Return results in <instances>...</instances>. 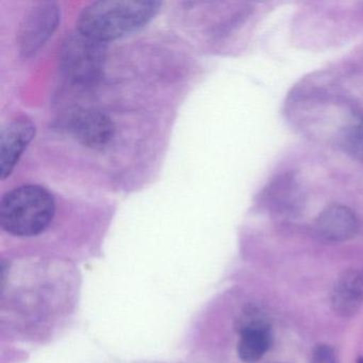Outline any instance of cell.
Segmentation results:
<instances>
[{
    "label": "cell",
    "mask_w": 363,
    "mask_h": 363,
    "mask_svg": "<svg viewBox=\"0 0 363 363\" xmlns=\"http://www.w3.org/2000/svg\"><path fill=\"white\" fill-rule=\"evenodd\" d=\"M67 129L74 139L92 150L107 147L116 133L111 118L104 112L93 109L74 111L67 121Z\"/></svg>",
    "instance_id": "5b68a950"
},
{
    "label": "cell",
    "mask_w": 363,
    "mask_h": 363,
    "mask_svg": "<svg viewBox=\"0 0 363 363\" xmlns=\"http://www.w3.org/2000/svg\"><path fill=\"white\" fill-rule=\"evenodd\" d=\"M160 1L101 0L86 6L78 18V31L106 43L130 35L158 13Z\"/></svg>",
    "instance_id": "6da1fadb"
},
{
    "label": "cell",
    "mask_w": 363,
    "mask_h": 363,
    "mask_svg": "<svg viewBox=\"0 0 363 363\" xmlns=\"http://www.w3.org/2000/svg\"><path fill=\"white\" fill-rule=\"evenodd\" d=\"M273 343L271 325L262 318H252L240 330L238 354L246 363H254L265 356Z\"/></svg>",
    "instance_id": "9c48e42d"
},
{
    "label": "cell",
    "mask_w": 363,
    "mask_h": 363,
    "mask_svg": "<svg viewBox=\"0 0 363 363\" xmlns=\"http://www.w3.org/2000/svg\"><path fill=\"white\" fill-rule=\"evenodd\" d=\"M35 135V126L29 118L10 121L0 133V173L5 180L13 172L21 156Z\"/></svg>",
    "instance_id": "8992f818"
},
{
    "label": "cell",
    "mask_w": 363,
    "mask_h": 363,
    "mask_svg": "<svg viewBox=\"0 0 363 363\" xmlns=\"http://www.w3.org/2000/svg\"><path fill=\"white\" fill-rule=\"evenodd\" d=\"M60 10L56 3H39L33 6L23 21L18 43L21 52L26 57L33 56L46 42L58 27Z\"/></svg>",
    "instance_id": "277c9868"
},
{
    "label": "cell",
    "mask_w": 363,
    "mask_h": 363,
    "mask_svg": "<svg viewBox=\"0 0 363 363\" xmlns=\"http://www.w3.org/2000/svg\"><path fill=\"white\" fill-rule=\"evenodd\" d=\"M313 363H337L335 350L326 344H318L312 352Z\"/></svg>",
    "instance_id": "8fae6325"
},
{
    "label": "cell",
    "mask_w": 363,
    "mask_h": 363,
    "mask_svg": "<svg viewBox=\"0 0 363 363\" xmlns=\"http://www.w3.org/2000/svg\"><path fill=\"white\" fill-rule=\"evenodd\" d=\"M357 363H363V357L359 358L358 360H357Z\"/></svg>",
    "instance_id": "7c38bea8"
},
{
    "label": "cell",
    "mask_w": 363,
    "mask_h": 363,
    "mask_svg": "<svg viewBox=\"0 0 363 363\" xmlns=\"http://www.w3.org/2000/svg\"><path fill=\"white\" fill-rule=\"evenodd\" d=\"M54 197L43 186L26 184L4 195L0 201V224L18 237L43 233L55 216Z\"/></svg>",
    "instance_id": "7a4b0ae2"
},
{
    "label": "cell",
    "mask_w": 363,
    "mask_h": 363,
    "mask_svg": "<svg viewBox=\"0 0 363 363\" xmlns=\"http://www.w3.org/2000/svg\"><path fill=\"white\" fill-rule=\"evenodd\" d=\"M106 61L105 44L82 33L67 38L60 52L63 74L74 84L86 86L97 82Z\"/></svg>",
    "instance_id": "3957f363"
},
{
    "label": "cell",
    "mask_w": 363,
    "mask_h": 363,
    "mask_svg": "<svg viewBox=\"0 0 363 363\" xmlns=\"http://www.w3.org/2000/svg\"><path fill=\"white\" fill-rule=\"evenodd\" d=\"M358 228V218L354 212L337 203L325 208L315 220L316 233L326 241H347L354 237Z\"/></svg>",
    "instance_id": "52a82bcc"
},
{
    "label": "cell",
    "mask_w": 363,
    "mask_h": 363,
    "mask_svg": "<svg viewBox=\"0 0 363 363\" xmlns=\"http://www.w3.org/2000/svg\"><path fill=\"white\" fill-rule=\"evenodd\" d=\"M340 140L344 152L348 156L363 162V118L357 116L352 118L342 131Z\"/></svg>",
    "instance_id": "30bf717a"
},
{
    "label": "cell",
    "mask_w": 363,
    "mask_h": 363,
    "mask_svg": "<svg viewBox=\"0 0 363 363\" xmlns=\"http://www.w3.org/2000/svg\"><path fill=\"white\" fill-rule=\"evenodd\" d=\"M363 305V269L345 272L335 282L331 293V306L337 315L350 318Z\"/></svg>",
    "instance_id": "ba28073f"
}]
</instances>
